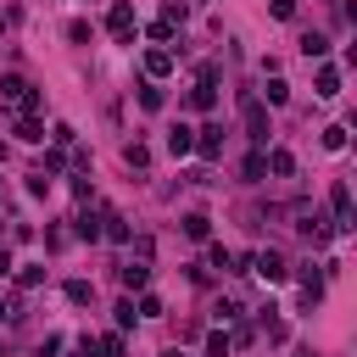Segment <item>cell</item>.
<instances>
[{
	"label": "cell",
	"mask_w": 357,
	"mask_h": 357,
	"mask_svg": "<svg viewBox=\"0 0 357 357\" xmlns=\"http://www.w3.org/2000/svg\"><path fill=\"white\" fill-rule=\"evenodd\" d=\"M0 95H6V101H17L23 112H39V89H28L17 73H6V78H0Z\"/></svg>",
	"instance_id": "1"
},
{
	"label": "cell",
	"mask_w": 357,
	"mask_h": 357,
	"mask_svg": "<svg viewBox=\"0 0 357 357\" xmlns=\"http://www.w3.org/2000/svg\"><path fill=\"white\" fill-rule=\"evenodd\" d=\"M330 207H335V229L352 235V190H346V178H335V185H330Z\"/></svg>",
	"instance_id": "2"
},
{
	"label": "cell",
	"mask_w": 357,
	"mask_h": 357,
	"mask_svg": "<svg viewBox=\"0 0 357 357\" xmlns=\"http://www.w3.org/2000/svg\"><path fill=\"white\" fill-rule=\"evenodd\" d=\"M240 112H246V134H251L257 146H268V112H262L251 95H240Z\"/></svg>",
	"instance_id": "3"
},
{
	"label": "cell",
	"mask_w": 357,
	"mask_h": 357,
	"mask_svg": "<svg viewBox=\"0 0 357 357\" xmlns=\"http://www.w3.org/2000/svg\"><path fill=\"white\" fill-rule=\"evenodd\" d=\"M251 268H257V274H262L268 285H279V279L290 274V268H285V257H279V251H257V257H251Z\"/></svg>",
	"instance_id": "4"
},
{
	"label": "cell",
	"mask_w": 357,
	"mask_h": 357,
	"mask_svg": "<svg viewBox=\"0 0 357 357\" xmlns=\"http://www.w3.org/2000/svg\"><path fill=\"white\" fill-rule=\"evenodd\" d=\"M106 28H112V34L123 39V45H134V6H128V0H117V6H112Z\"/></svg>",
	"instance_id": "5"
},
{
	"label": "cell",
	"mask_w": 357,
	"mask_h": 357,
	"mask_svg": "<svg viewBox=\"0 0 357 357\" xmlns=\"http://www.w3.org/2000/svg\"><path fill=\"white\" fill-rule=\"evenodd\" d=\"M168 151H173V157H190V151H196V128H185V123L168 128Z\"/></svg>",
	"instance_id": "6"
},
{
	"label": "cell",
	"mask_w": 357,
	"mask_h": 357,
	"mask_svg": "<svg viewBox=\"0 0 357 357\" xmlns=\"http://www.w3.org/2000/svg\"><path fill=\"white\" fill-rule=\"evenodd\" d=\"M196 151H201L207 162H212V157L223 151V128H218V123H207V128H201V140H196Z\"/></svg>",
	"instance_id": "7"
},
{
	"label": "cell",
	"mask_w": 357,
	"mask_h": 357,
	"mask_svg": "<svg viewBox=\"0 0 357 357\" xmlns=\"http://www.w3.org/2000/svg\"><path fill=\"white\" fill-rule=\"evenodd\" d=\"M341 95V73L335 67H319V101H335Z\"/></svg>",
	"instance_id": "8"
},
{
	"label": "cell",
	"mask_w": 357,
	"mask_h": 357,
	"mask_svg": "<svg viewBox=\"0 0 357 357\" xmlns=\"http://www.w3.org/2000/svg\"><path fill=\"white\" fill-rule=\"evenodd\" d=\"M78 240H101V212H78Z\"/></svg>",
	"instance_id": "9"
},
{
	"label": "cell",
	"mask_w": 357,
	"mask_h": 357,
	"mask_svg": "<svg viewBox=\"0 0 357 357\" xmlns=\"http://www.w3.org/2000/svg\"><path fill=\"white\" fill-rule=\"evenodd\" d=\"M146 73H151V78L173 73V51H146Z\"/></svg>",
	"instance_id": "10"
},
{
	"label": "cell",
	"mask_w": 357,
	"mask_h": 357,
	"mask_svg": "<svg viewBox=\"0 0 357 357\" xmlns=\"http://www.w3.org/2000/svg\"><path fill=\"white\" fill-rule=\"evenodd\" d=\"M212 101H218V89L196 78V89H190V106H196V112H212Z\"/></svg>",
	"instance_id": "11"
},
{
	"label": "cell",
	"mask_w": 357,
	"mask_h": 357,
	"mask_svg": "<svg viewBox=\"0 0 357 357\" xmlns=\"http://www.w3.org/2000/svg\"><path fill=\"white\" fill-rule=\"evenodd\" d=\"M185 235H190V240H207V235H212V218H207V212H190V218H185Z\"/></svg>",
	"instance_id": "12"
},
{
	"label": "cell",
	"mask_w": 357,
	"mask_h": 357,
	"mask_svg": "<svg viewBox=\"0 0 357 357\" xmlns=\"http://www.w3.org/2000/svg\"><path fill=\"white\" fill-rule=\"evenodd\" d=\"M268 173L290 178V173H296V157H290V151H268Z\"/></svg>",
	"instance_id": "13"
},
{
	"label": "cell",
	"mask_w": 357,
	"mask_h": 357,
	"mask_svg": "<svg viewBox=\"0 0 357 357\" xmlns=\"http://www.w3.org/2000/svg\"><path fill=\"white\" fill-rule=\"evenodd\" d=\"M146 279H151V268H146V262H128V268H123V285H128V290H134V285H146Z\"/></svg>",
	"instance_id": "14"
},
{
	"label": "cell",
	"mask_w": 357,
	"mask_h": 357,
	"mask_svg": "<svg viewBox=\"0 0 357 357\" xmlns=\"http://www.w3.org/2000/svg\"><path fill=\"white\" fill-rule=\"evenodd\" d=\"M140 106H146V112H162V89H157V84H140Z\"/></svg>",
	"instance_id": "15"
},
{
	"label": "cell",
	"mask_w": 357,
	"mask_h": 357,
	"mask_svg": "<svg viewBox=\"0 0 357 357\" xmlns=\"http://www.w3.org/2000/svg\"><path fill=\"white\" fill-rule=\"evenodd\" d=\"M95 352H101V357H123V335H101Z\"/></svg>",
	"instance_id": "16"
},
{
	"label": "cell",
	"mask_w": 357,
	"mask_h": 357,
	"mask_svg": "<svg viewBox=\"0 0 357 357\" xmlns=\"http://www.w3.org/2000/svg\"><path fill=\"white\" fill-rule=\"evenodd\" d=\"M17 134H23V140H28V146H39V140H45V128H39L34 117H23V123H17Z\"/></svg>",
	"instance_id": "17"
},
{
	"label": "cell",
	"mask_w": 357,
	"mask_h": 357,
	"mask_svg": "<svg viewBox=\"0 0 357 357\" xmlns=\"http://www.w3.org/2000/svg\"><path fill=\"white\" fill-rule=\"evenodd\" d=\"M324 151H346V128H341V123L324 128Z\"/></svg>",
	"instance_id": "18"
},
{
	"label": "cell",
	"mask_w": 357,
	"mask_h": 357,
	"mask_svg": "<svg viewBox=\"0 0 357 357\" xmlns=\"http://www.w3.org/2000/svg\"><path fill=\"white\" fill-rule=\"evenodd\" d=\"M123 162H128V168H146L151 151H146V146H123Z\"/></svg>",
	"instance_id": "19"
},
{
	"label": "cell",
	"mask_w": 357,
	"mask_h": 357,
	"mask_svg": "<svg viewBox=\"0 0 357 357\" xmlns=\"http://www.w3.org/2000/svg\"><path fill=\"white\" fill-rule=\"evenodd\" d=\"M301 51H307V56H324V51H330V39H324V34H307V39H301Z\"/></svg>",
	"instance_id": "20"
},
{
	"label": "cell",
	"mask_w": 357,
	"mask_h": 357,
	"mask_svg": "<svg viewBox=\"0 0 357 357\" xmlns=\"http://www.w3.org/2000/svg\"><path fill=\"white\" fill-rule=\"evenodd\" d=\"M134 312H140V319H162V301H157V296H140V307H134Z\"/></svg>",
	"instance_id": "21"
},
{
	"label": "cell",
	"mask_w": 357,
	"mask_h": 357,
	"mask_svg": "<svg viewBox=\"0 0 357 357\" xmlns=\"http://www.w3.org/2000/svg\"><path fill=\"white\" fill-rule=\"evenodd\" d=\"M89 296H95V290H89V285H84V279H73V285H67V301H78V307H84V301H89Z\"/></svg>",
	"instance_id": "22"
},
{
	"label": "cell",
	"mask_w": 357,
	"mask_h": 357,
	"mask_svg": "<svg viewBox=\"0 0 357 357\" xmlns=\"http://www.w3.org/2000/svg\"><path fill=\"white\" fill-rule=\"evenodd\" d=\"M240 312H246L240 301H218V319H223V324H235V319H240Z\"/></svg>",
	"instance_id": "23"
},
{
	"label": "cell",
	"mask_w": 357,
	"mask_h": 357,
	"mask_svg": "<svg viewBox=\"0 0 357 357\" xmlns=\"http://www.w3.org/2000/svg\"><path fill=\"white\" fill-rule=\"evenodd\" d=\"M268 101H274V106H285V101H290V89H285V78H274V84H268Z\"/></svg>",
	"instance_id": "24"
},
{
	"label": "cell",
	"mask_w": 357,
	"mask_h": 357,
	"mask_svg": "<svg viewBox=\"0 0 357 357\" xmlns=\"http://www.w3.org/2000/svg\"><path fill=\"white\" fill-rule=\"evenodd\" d=\"M268 12H274L279 23H290V17H296V0H274V6H268Z\"/></svg>",
	"instance_id": "25"
},
{
	"label": "cell",
	"mask_w": 357,
	"mask_h": 357,
	"mask_svg": "<svg viewBox=\"0 0 357 357\" xmlns=\"http://www.w3.org/2000/svg\"><path fill=\"white\" fill-rule=\"evenodd\" d=\"M207 357H229V341H223V335H207Z\"/></svg>",
	"instance_id": "26"
},
{
	"label": "cell",
	"mask_w": 357,
	"mask_h": 357,
	"mask_svg": "<svg viewBox=\"0 0 357 357\" xmlns=\"http://www.w3.org/2000/svg\"><path fill=\"white\" fill-rule=\"evenodd\" d=\"M268 173V157H246V178H262Z\"/></svg>",
	"instance_id": "27"
},
{
	"label": "cell",
	"mask_w": 357,
	"mask_h": 357,
	"mask_svg": "<svg viewBox=\"0 0 357 357\" xmlns=\"http://www.w3.org/2000/svg\"><path fill=\"white\" fill-rule=\"evenodd\" d=\"M62 352V335H45V346H39V357H56Z\"/></svg>",
	"instance_id": "28"
},
{
	"label": "cell",
	"mask_w": 357,
	"mask_h": 357,
	"mask_svg": "<svg viewBox=\"0 0 357 357\" xmlns=\"http://www.w3.org/2000/svg\"><path fill=\"white\" fill-rule=\"evenodd\" d=\"M73 357H95V341H89V335H84V341H78V352H73Z\"/></svg>",
	"instance_id": "29"
},
{
	"label": "cell",
	"mask_w": 357,
	"mask_h": 357,
	"mask_svg": "<svg viewBox=\"0 0 357 357\" xmlns=\"http://www.w3.org/2000/svg\"><path fill=\"white\" fill-rule=\"evenodd\" d=\"M6 274H12V251L0 246V279H6Z\"/></svg>",
	"instance_id": "30"
},
{
	"label": "cell",
	"mask_w": 357,
	"mask_h": 357,
	"mask_svg": "<svg viewBox=\"0 0 357 357\" xmlns=\"http://www.w3.org/2000/svg\"><path fill=\"white\" fill-rule=\"evenodd\" d=\"M0 319H12V301H0Z\"/></svg>",
	"instance_id": "31"
},
{
	"label": "cell",
	"mask_w": 357,
	"mask_h": 357,
	"mask_svg": "<svg viewBox=\"0 0 357 357\" xmlns=\"http://www.w3.org/2000/svg\"><path fill=\"white\" fill-rule=\"evenodd\" d=\"M296 357H312V346H301V352H296Z\"/></svg>",
	"instance_id": "32"
},
{
	"label": "cell",
	"mask_w": 357,
	"mask_h": 357,
	"mask_svg": "<svg viewBox=\"0 0 357 357\" xmlns=\"http://www.w3.org/2000/svg\"><path fill=\"white\" fill-rule=\"evenodd\" d=\"M162 357H178V352H162Z\"/></svg>",
	"instance_id": "33"
},
{
	"label": "cell",
	"mask_w": 357,
	"mask_h": 357,
	"mask_svg": "<svg viewBox=\"0 0 357 357\" xmlns=\"http://www.w3.org/2000/svg\"><path fill=\"white\" fill-rule=\"evenodd\" d=\"M0 157H6V146H0Z\"/></svg>",
	"instance_id": "34"
},
{
	"label": "cell",
	"mask_w": 357,
	"mask_h": 357,
	"mask_svg": "<svg viewBox=\"0 0 357 357\" xmlns=\"http://www.w3.org/2000/svg\"><path fill=\"white\" fill-rule=\"evenodd\" d=\"M0 357H6V352H0Z\"/></svg>",
	"instance_id": "35"
}]
</instances>
